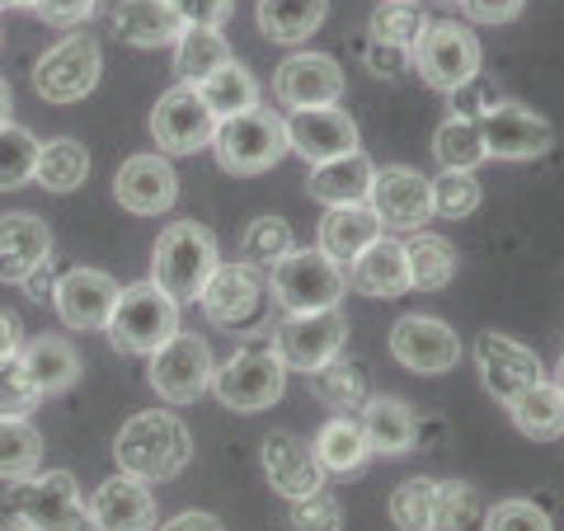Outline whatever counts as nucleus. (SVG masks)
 <instances>
[{"label":"nucleus","instance_id":"44","mask_svg":"<svg viewBox=\"0 0 564 531\" xmlns=\"http://www.w3.org/2000/svg\"><path fill=\"white\" fill-rule=\"evenodd\" d=\"M423 10L414 6V0H381V6L372 10V20H367V33L381 43H395V47H410L419 43V33H423Z\"/></svg>","mask_w":564,"mask_h":531},{"label":"nucleus","instance_id":"22","mask_svg":"<svg viewBox=\"0 0 564 531\" xmlns=\"http://www.w3.org/2000/svg\"><path fill=\"white\" fill-rule=\"evenodd\" d=\"M263 475H269V485L282 499H306V494L325 489L329 480L321 462H315L311 442H302L296 433H282V429L263 437Z\"/></svg>","mask_w":564,"mask_h":531},{"label":"nucleus","instance_id":"5","mask_svg":"<svg viewBox=\"0 0 564 531\" xmlns=\"http://www.w3.org/2000/svg\"><path fill=\"white\" fill-rule=\"evenodd\" d=\"M269 292L288 315H302V311L339 306L344 292H348V278H344L339 263L315 245V250H292V254H282L273 263L269 269Z\"/></svg>","mask_w":564,"mask_h":531},{"label":"nucleus","instance_id":"38","mask_svg":"<svg viewBox=\"0 0 564 531\" xmlns=\"http://www.w3.org/2000/svg\"><path fill=\"white\" fill-rule=\"evenodd\" d=\"M198 90V99L207 104V113L212 118H236L245 109H254L259 104V85L250 76V66H240V62H226L221 71H212V76L203 85H193Z\"/></svg>","mask_w":564,"mask_h":531},{"label":"nucleus","instance_id":"3","mask_svg":"<svg viewBox=\"0 0 564 531\" xmlns=\"http://www.w3.org/2000/svg\"><path fill=\"white\" fill-rule=\"evenodd\" d=\"M6 512H14L29 531H95L90 503L80 499L70 470H39L29 480H14L6 494Z\"/></svg>","mask_w":564,"mask_h":531},{"label":"nucleus","instance_id":"36","mask_svg":"<svg viewBox=\"0 0 564 531\" xmlns=\"http://www.w3.org/2000/svg\"><path fill=\"white\" fill-rule=\"evenodd\" d=\"M90 174V151L80 147L76 137H52L39 147V165H33V180L47 193H76Z\"/></svg>","mask_w":564,"mask_h":531},{"label":"nucleus","instance_id":"26","mask_svg":"<svg viewBox=\"0 0 564 531\" xmlns=\"http://www.w3.org/2000/svg\"><path fill=\"white\" fill-rule=\"evenodd\" d=\"M358 429L367 437V447H372V456H404L419 442V419L395 395H367V404L358 410Z\"/></svg>","mask_w":564,"mask_h":531},{"label":"nucleus","instance_id":"31","mask_svg":"<svg viewBox=\"0 0 564 531\" xmlns=\"http://www.w3.org/2000/svg\"><path fill=\"white\" fill-rule=\"evenodd\" d=\"M311 452H315V462H321V470L339 475V480H348V475H362L367 462H372V447H367L358 419H329L325 429L315 433Z\"/></svg>","mask_w":564,"mask_h":531},{"label":"nucleus","instance_id":"30","mask_svg":"<svg viewBox=\"0 0 564 531\" xmlns=\"http://www.w3.org/2000/svg\"><path fill=\"white\" fill-rule=\"evenodd\" d=\"M315 236H321V250L334 263H348L381 236V221H377V212L367 203H348V207H329Z\"/></svg>","mask_w":564,"mask_h":531},{"label":"nucleus","instance_id":"28","mask_svg":"<svg viewBox=\"0 0 564 531\" xmlns=\"http://www.w3.org/2000/svg\"><path fill=\"white\" fill-rule=\"evenodd\" d=\"M372 174H377V165L367 161L362 151H348V155H334V161L311 165L306 193L315 203H325V207L367 203V193H372Z\"/></svg>","mask_w":564,"mask_h":531},{"label":"nucleus","instance_id":"61","mask_svg":"<svg viewBox=\"0 0 564 531\" xmlns=\"http://www.w3.org/2000/svg\"><path fill=\"white\" fill-rule=\"evenodd\" d=\"M0 531H29L24 522H10V527H0Z\"/></svg>","mask_w":564,"mask_h":531},{"label":"nucleus","instance_id":"14","mask_svg":"<svg viewBox=\"0 0 564 531\" xmlns=\"http://www.w3.org/2000/svg\"><path fill=\"white\" fill-rule=\"evenodd\" d=\"M212 137H217V118L207 113V104L198 99L193 85H174L155 99L151 109V141L170 155H193V151H207Z\"/></svg>","mask_w":564,"mask_h":531},{"label":"nucleus","instance_id":"40","mask_svg":"<svg viewBox=\"0 0 564 531\" xmlns=\"http://www.w3.org/2000/svg\"><path fill=\"white\" fill-rule=\"evenodd\" d=\"M39 147L43 141L29 128H20V122H0V193H14V188H24L33 180Z\"/></svg>","mask_w":564,"mask_h":531},{"label":"nucleus","instance_id":"63","mask_svg":"<svg viewBox=\"0 0 564 531\" xmlns=\"http://www.w3.org/2000/svg\"><path fill=\"white\" fill-rule=\"evenodd\" d=\"M0 39H6V33H0Z\"/></svg>","mask_w":564,"mask_h":531},{"label":"nucleus","instance_id":"35","mask_svg":"<svg viewBox=\"0 0 564 531\" xmlns=\"http://www.w3.org/2000/svg\"><path fill=\"white\" fill-rule=\"evenodd\" d=\"M231 57V43L221 39V29H184L174 43V76L180 85H203L212 71H221Z\"/></svg>","mask_w":564,"mask_h":531},{"label":"nucleus","instance_id":"48","mask_svg":"<svg viewBox=\"0 0 564 531\" xmlns=\"http://www.w3.org/2000/svg\"><path fill=\"white\" fill-rule=\"evenodd\" d=\"M288 531H344V503L329 489H315L306 499H292Z\"/></svg>","mask_w":564,"mask_h":531},{"label":"nucleus","instance_id":"57","mask_svg":"<svg viewBox=\"0 0 564 531\" xmlns=\"http://www.w3.org/2000/svg\"><path fill=\"white\" fill-rule=\"evenodd\" d=\"M20 339H24L20 321H14L10 311H0V358H10V353H20Z\"/></svg>","mask_w":564,"mask_h":531},{"label":"nucleus","instance_id":"45","mask_svg":"<svg viewBox=\"0 0 564 531\" xmlns=\"http://www.w3.org/2000/svg\"><path fill=\"white\" fill-rule=\"evenodd\" d=\"M39 381H33V371L24 367L20 353H10V358H0V419H29L39 410Z\"/></svg>","mask_w":564,"mask_h":531},{"label":"nucleus","instance_id":"1","mask_svg":"<svg viewBox=\"0 0 564 531\" xmlns=\"http://www.w3.org/2000/svg\"><path fill=\"white\" fill-rule=\"evenodd\" d=\"M113 456H118L122 475L161 485V480H174V475L193 462V433H188V423L180 414L147 410V414H132L118 429Z\"/></svg>","mask_w":564,"mask_h":531},{"label":"nucleus","instance_id":"6","mask_svg":"<svg viewBox=\"0 0 564 531\" xmlns=\"http://www.w3.org/2000/svg\"><path fill=\"white\" fill-rule=\"evenodd\" d=\"M212 151H217V165L226 174H263L288 155V128H282L278 113L254 104V109L217 122Z\"/></svg>","mask_w":564,"mask_h":531},{"label":"nucleus","instance_id":"4","mask_svg":"<svg viewBox=\"0 0 564 531\" xmlns=\"http://www.w3.org/2000/svg\"><path fill=\"white\" fill-rule=\"evenodd\" d=\"M104 329H109V344L118 353H141V358H151L155 348L180 334V301L170 292H161L155 282H132V288L118 292L113 315Z\"/></svg>","mask_w":564,"mask_h":531},{"label":"nucleus","instance_id":"46","mask_svg":"<svg viewBox=\"0 0 564 531\" xmlns=\"http://www.w3.org/2000/svg\"><path fill=\"white\" fill-rule=\"evenodd\" d=\"M475 207H480V180H475V170H443L433 180V217L462 221Z\"/></svg>","mask_w":564,"mask_h":531},{"label":"nucleus","instance_id":"9","mask_svg":"<svg viewBox=\"0 0 564 531\" xmlns=\"http://www.w3.org/2000/svg\"><path fill=\"white\" fill-rule=\"evenodd\" d=\"M151 391L170 400V404H193L212 391V377H217V358H212V344L198 334H174L170 344H161L151 353Z\"/></svg>","mask_w":564,"mask_h":531},{"label":"nucleus","instance_id":"59","mask_svg":"<svg viewBox=\"0 0 564 531\" xmlns=\"http://www.w3.org/2000/svg\"><path fill=\"white\" fill-rule=\"evenodd\" d=\"M39 0H0V10H33Z\"/></svg>","mask_w":564,"mask_h":531},{"label":"nucleus","instance_id":"19","mask_svg":"<svg viewBox=\"0 0 564 531\" xmlns=\"http://www.w3.org/2000/svg\"><path fill=\"white\" fill-rule=\"evenodd\" d=\"M198 306L212 325L221 329H245L263 306V282L250 263H217V273L207 278V288L198 292Z\"/></svg>","mask_w":564,"mask_h":531},{"label":"nucleus","instance_id":"56","mask_svg":"<svg viewBox=\"0 0 564 531\" xmlns=\"http://www.w3.org/2000/svg\"><path fill=\"white\" fill-rule=\"evenodd\" d=\"M155 531H226V527H221V518H212V512H180V518H170Z\"/></svg>","mask_w":564,"mask_h":531},{"label":"nucleus","instance_id":"51","mask_svg":"<svg viewBox=\"0 0 564 531\" xmlns=\"http://www.w3.org/2000/svg\"><path fill=\"white\" fill-rule=\"evenodd\" d=\"M362 66L372 71V76H381V80H395V76H404V71L414 66V52L410 47H395V43H381V39H367Z\"/></svg>","mask_w":564,"mask_h":531},{"label":"nucleus","instance_id":"20","mask_svg":"<svg viewBox=\"0 0 564 531\" xmlns=\"http://www.w3.org/2000/svg\"><path fill=\"white\" fill-rule=\"evenodd\" d=\"M118 292L122 288L104 269H70V273L57 278V296H52V306H57L66 329L90 334V329L109 325Z\"/></svg>","mask_w":564,"mask_h":531},{"label":"nucleus","instance_id":"15","mask_svg":"<svg viewBox=\"0 0 564 531\" xmlns=\"http://www.w3.org/2000/svg\"><path fill=\"white\" fill-rule=\"evenodd\" d=\"M282 128H288V151H296L311 165L334 161V155H348V151H362L358 122H352L339 104H321V109H292L288 118H282Z\"/></svg>","mask_w":564,"mask_h":531},{"label":"nucleus","instance_id":"13","mask_svg":"<svg viewBox=\"0 0 564 531\" xmlns=\"http://www.w3.org/2000/svg\"><path fill=\"white\" fill-rule=\"evenodd\" d=\"M367 207L377 212L381 231H419L433 221V180H423L410 165H386L372 174Z\"/></svg>","mask_w":564,"mask_h":531},{"label":"nucleus","instance_id":"18","mask_svg":"<svg viewBox=\"0 0 564 531\" xmlns=\"http://www.w3.org/2000/svg\"><path fill=\"white\" fill-rule=\"evenodd\" d=\"M273 95L282 109H321L344 99V66L325 52H296L273 71Z\"/></svg>","mask_w":564,"mask_h":531},{"label":"nucleus","instance_id":"55","mask_svg":"<svg viewBox=\"0 0 564 531\" xmlns=\"http://www.w3.org/2000/svg\"><path fill=\"white\" fill-rule=\"evenodd\" d=\"M20 288L29 292V301H39V306H52V296H57V263H39V269H33Z\"/></svg>","mask_w":564,"mask_h":531},{"label":"nucleus","instance_id":"47","mask_svg":"<svg viewBox=\"0 0 564 531\" xmlns=\"http://www.w3.org/2000/svg\"><path fill=\"white\" fill-rule=\"evenodd\" d=\"M433 499H437V480L414 475L391 494V522L400 531H433Z\"/></svg>","mask_w":564,"mask_h":531},{"label":"nucleus","instance_id":"17","mask_svg":"<svg viewBox=\"0 0 564 531\" xmlns=\"http://www.w3.org/2000/svg\"><path fill=\"white\" fill-rule=\"evenodd\" d=\"M475 367H480L485 391L494 400H503V404L513 400L518 391H527L532 381L545 377V367H541L536 353L527 344H518V339H508V334H499V329H489V334L475 339Z\"/></svg>","mask_w":564,"mask_h":531},{"label":"nucleus","instance_id":"43","mask_svg":"<svg viewBox=\"0 0 564 531\" xmlns=\"http://www.w3.org/2000/svg\"><path fill=\"white\" fill-rule=\"evenodd\" d=\"M282 254H292V226L282 217H259V221L245 226L240 259L250 263V269H273Z\"/></svg>","mask_w":564,"mask_h":531},{"label":"nucleus","instance_id":"12","mask_svg":"<svg viewBox=\"0 0 564 531\" xmlns=\"http://www.w3.org/2000/svg\"><path fill=\"white\" fill-rule=\"evenodd\" d=\"M475 122H480V141H485L489 161H536V155H545L555 147L551 122L541 113H532L527 104H513V99H499Z\"/></svg>","mask_w":564,"mask_h":531},{"label":"nucleus","instance_id":"25","mask_svg":"<svg viewBox=\"0 0 564 531\" xmlns=\"http://www.w3.org/2000/svg\"><path fill=\"white\" fill-rule=\"evenodd\" d=\"M348 288H358L367 296H400L410 292V259L395 236H377L358 259H348Z\"/></svg>","mask_w":564,"mask_h":531},{"label":"nucleus","instance_id":"58","mask_svg":"<svg viewBox=\"0 0 564 531\" xmlns=\"http://www.w3.org/2000/svg\"><path fill=\"white\" fill-rule=\"evenodd\" d=\"M0 122H10V85L0 80Z\"/></svg>","mask_w":564,"mask_h":531},{"label":"nucleus","instance_id":"53","mask_svg":"<svg viewBox=\"0 0 564 531\" xmlns=\"http://www.w3.org/2000/svg\"><path fill=\"white\" fill-rule=\"evenodd\" d=\"M95 6H99V0H39V6H33V14H39L43 24H52V29H70V24H85V20H90Z\"/></svg>","mask_w":564,"mask_h":531},{"label":"nucleus","instance_id":"42","mask_svg":"<svg viewBox=\"0 0 564 531\" xmlns=\"http://www.w3.org/2000/svg\"><path fill=\"white\" fill-rule=\"evenodd\" d=\"M485 522V503L480 489L466 480H443L433 499V531H470Z\"/></svg>","mask_w":564,"mask_h":531},{"label":"nucleus","instance_id":"23","mask_svg":"<svg viewBox=\"0 0 564 531\" xmlns=\"http://www.w3.org/2000/svg\"><path fill=\"white\" fill-rule=\"evenodd\" d=\"M52 259V226L33 212H0V282H20Z\"/></svg>","mask_w":564,"mask_h":531},{"label":"nucleus","instance_id":"34","mask_svg":"<svg viewBox=\"0 0 564 531\" xmlns=\"http://www.w3.org/2000/svg\"><path fill=\"white\" fill-rule=\"evenodd\" d=\"M404 259H410V288L419 292H443L456 278V263H462V254H456V245L447 236H429V231L410 236Z\"/></svg>","mask_w":564,"mask_h":531},{"label":"nucleus","instance_id":"24","mask_svg":"<svg viewBox=\"0 0 564 531\" xmlns=\"http://www.w3.org/2000/svg\"><path fill=\"white\" fill-rule=\"evenodd\" d=\"M90 518L95 531H151L155 527V499L147 480L137 475H113L104 480L90 499Z\"/></svg>","mask_w":564,"mask_h":531},{"label":"nucleus","instance_id":"10","mask_svg":"<svg viewBox=\"0 0 564 531\" xmlns=\"http://www.w3.org/2000/svg\"><path fill=\"white\" fill-rule=\"evenodd\" d=\"M414 71L429 90H456L462 80L480 76V43L466 24H423L419 43H414Z\"/></svg>","mask_w":564,"mask_h":531},{"label":"nucleus","instance_id":"29","mask_svg":"<svg viewBox=\"0 0 564 531\" xmlns=\"http://www.w3.org/2000/svg\"><path fill=\"white\" fill-rule=\"evenodd\" d=\"M508 419L513 429L532 442H551V437H564V391L560 381H532L527 391H518L508 400Z\"/></svg>","mask_w":564,"mask_h":531},{"label":"nucleus","instance_id":"60","mask_svg":"<svg viewBox=\"0 0 564 531\" xmlns=\"http://www.w3.org/2000/svg\"><path fill=\"white\" fill-rule=\"evenodd\" d=\"M555 381H560V391H564V358H560V367H555Z\"/></svg>","mask_w":564,"mask_h":531},{"label":"nucleus","instance_id":"32","mask_svg":"<svg viewBox=\"0 0 564 531\" xmlns=\"http://www.w3.org/2000/svg\"><path fill=\"white\" fill-rule=\"evenodd\" d=\"M20 358L33 371V381H39L43 395H62L80 381V353L66 339H57V334H39L29 348H20Z\"/></svg>","mask_w":564,"mask_h":531},{"label":"nucleus","instance_id":"39","mask_svg":"<svg viewBox=\"0 0 564 531\" xmlns=\"http://www.w3.org/2000/svg\"><path fill=\"white\" fill-rule=\"evenodd\" d=\"M43 466V433L29 419H0V480H29Z\"/></svg>","mask_w":564,"mask_h":531},{"label":"nucleus","instance_id":"33","mask_svg":"<svg viewBox=\"0 0 564 531\" xmlns=\"http://www.w3.org/2000/svg\"><path fill=\"white\" fill-rule=\"evenodd\" d=\"M329 0H259V33L273 43H306L325 24Z\"/></svg>","mask_w":564,"mask_h":531},{"label":"nucleus","instance_id":"50","mask_svg":"<svg viewBox=\"0 0 564 531\" xmlns=\"http://www.w3.org/2000/svg\"><path fill=\"white\" fill-rule=\"evenodd\" d=\"M499 99H503L499 85L485 80V76H470V80L456 85V90H447V109H452V118H480V113H489Z\"/></svg>","mask_w":564,"mask_h":531},{"label":"nucleus","instance_id":"49","mask_svg":"<svg viewBox=\"0 0 564 531\" xmlns=\"http://www.w3.org/2000/svg\"><path fill=\"white\" fill-rule=\"evenodd\" d=\"M485 531H555V522L545 518V508L532 499H503L485 508Z\"/></svg>","mask_w":564,"mask_h":531},{"label":"nucleus","instance_id":"2","mask_svg":"<svg viewBox=\"0 0 564 531\" xmlns=\"http://www.w3.org/2000/svg\"><path fill=\"white\" fill-rule=\"evenodd\" d=\"M217 263H221L217 236L203 221H174L151 250V282L174 301H198L207 278L217 273Z\"/></svg>","mask_w":564,"mask_h":531},{"label":"nucleus","instance_id":"8","mask_svg":"<svg viewBox=\"0 0 564 531\" xmlns=\"http://www.w3.org/2000/svg\"><path fill=\"white\" fill-rule=\"evenodd\" d=\"M99 71H104V52L95 43V33H66L33 66V90L47 104H80L95 95Z\"/></svg>","mask_w":564,"mask_h":531},{"label":"nucleus","instance_id":"11","mask_svg":"<svg viewBox=\"0 0 564 531\" xmlns=\"http://www.w3.org/2000/svg\"><path fill=\"white\" fill-rule=\"evenodd\" d=\"M348 339V321L339 306H325V311H302V315H288L278 329H273V353L282 358V367H296V371H315L325 367L329 358L344 353Z\"/></svg>","mask_w":564,"mask_h":531},{"label":"nucleus","instance_id":"16","mask_svg":"<svg viewBox=\"0 0 564 531\" xmlns=\"http://www.w3.org/2000/svg\"><path fill=\"white\" fill-rule=\"evenodd\" d=\"M391 353L400 367L419 371V377H437V371H452L462 362V339L447 321H433V315H400L391 329Z\"/></svg>","mask_w":564,"mask_h":531},{"label":"nucleus","instance_id":"27","mask_svg":"<svg viewBox=\"0 0 564 531\" xmlns=\"http://www.w3.org/2000/svg\"><path fill=\"white\" fill-rule=\"evenodd\" d=\"M113 33L128 47H174L184 33V20L174 14L170 0H118Z\"/></svg>","mask_w":564,"mask_h":531},{"label":"nucleus","instance_id":"62","mask_svg":"<svg viewBox=\"0 0 564 531\" xmlns=\"http://www.w3.org/2000/svg\"><path fill=\"white\" fill-rule=\"evenodd\" d=\"M447 6H462V0H447Z\"/></svg>","mask_w":564,"mask_h":531},{"label":"nucleus","instance_id":"54","mask_svg":"<svg viewBox=\"0 0 564 531\" xmlns=\"http://www.w3.org/2000/svg\"><path fill=\"white\" fill-rule=\"evenodd\" d=\"M462 10L475 24H513L527 10V0H462Z\"/></svg>","mask_w":564,"mask_h":531},{"label":"nucleus","instance_id":"37","mask_svg":"<svg viewBox=\"0 0 564 531\" xmlns=\"http://www.w3.org/2000/svg\"><path fill=\"white\" fill-rule=\"evenodd\" d=\"M311 395L325 404V410L334 414H352V410H362L367 404V367L358 362H344V358H329L325 367H315L311 371Z\"/></svg>","mask_w":564,"mask_h":531},{"label":"nucleus","instance_id":"21","mask_svg":"<svg viewBox=\"0 0 564 531\" xmlns=\"http://www.w3.org/2000/svg\"><path fill=\"white\" fill-rule=\"evenodd\" d=\"M113 198L132 212V217H161L180 198V180L165 155H132L113 174Z\"/></svg>","mask_w":564,"mask_h":531},{"label":"nucleus","instance_id":"41","mask_svg":"<svg viewBox=\"0 0 564 531\" xmlns=\"http://www.w3.org/2000/svg\"><path fill=\"white\" fill-rule=\"evenodd\" d=\"M433 155L443 161V170H475L485 155V141H480V122L475 118H447L443 128L433 132Z\"/></svg>","mask_w":564,"mask_h":531},{"label":"nucleus","instance_id":"52","mask_svg":"<svg viewBox=\"0 0 564 531\" xmlns=\"http://www.w3.org/2000/svg\"><path fill=\"white\" fill-rule=\"evenodd\" d=\"M184 29H221L236 14V0H170Z\"/></svg>","mask_w":564,"mask_h":531},{"label":"nucleus","instance_id":"7","mask_svg":"<svg viewBox=\"0 0 564 531\" xmlns=\"http://www.w3.org/2000/svg\"><path fill=\"white\" fill-rule=\"evenodd\" d=\"M282 391H288V367H282V358L273 353L269 339L240 348L236 358L226 367H217V377H212V395L236 414L269 410V404L282 400Z\"/></svg>","mask_w":564,"mask_h":531}]
</instances>
